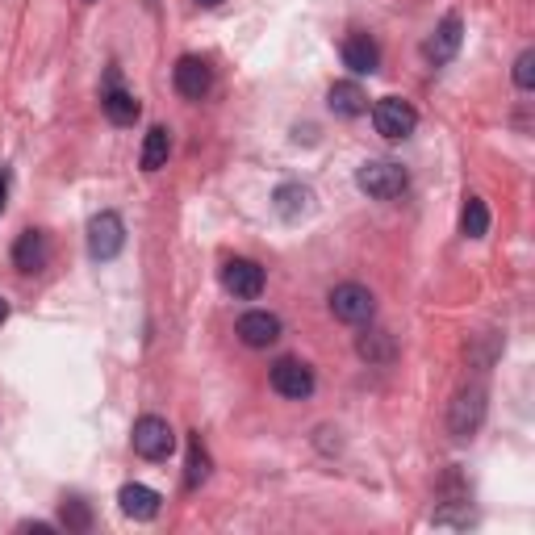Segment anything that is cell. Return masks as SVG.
<instances>
[{"mask_svg":"<svg viewBox=\"0 0 535 535\" xmlns=\"http://www.w3.org/2000/svg\"><path fill=\"white\" fill-rule=\"evenodd\" d=\"M356 184L372 201H393V197H402L410 189V176H406L402 164H393V159H368V164H360V172H356Z\"/></svg>","mask_w":535,"mask_h":535,"instance_id":"1","label":"cell"},{"mask_svg":"<svg viewBox=\"0 0 535 535\" xmlns=\"http://www.w3.org/2000/svg\"><path fill=\"white\" fill-rule=\"evenodd\" d=\"M130 444H134V452L143 456V460H168L172 448H176V435H172V427H168V418L143 414V418L134 423V431H130Z\"/></svg>","mask_w":535,"mask_h":535,"instance_id":"2","label":"cell"},{"mask_svg":"<svg viewBox=\"0 0 535 535\" xmlns=\"http://www.w3.org/2000/svg\"><path fill=\"white\" fill-rule=\"evenodd\" d=\"M372 126H377V134L389 138V143H402V138L414 134L418 113H414V105L402 101V97H381L377 105H372Z\"/></svg>","mask_w":535,"mask_h":535,"instance_id":"3","label":"cell"},{"mask_svg":"<svg viewBox=\"0 0 535 535\" xmlns=\"http://www.w3.org/2000/svg\"><path fill=\"white\" fill-rule=\"evenodd\" d=\"M481 418H485V389L481 385H464L452 398V406H448V431L456 439H469V435H477Z\"/></svg>","mask_w":535,"mask_h":535,"instance_id":"4","label":"cell"},{"mask_svg":"<svg viewBox=\"0 0 535 535\" xmlns=\"http://www.w3.org/2000/svg\"><path fill=\"white\" fill-rule=\"evenodd\" d=\"M126 247V222L113 214V209H105V214H97L88 222V255L92 260H113Z\"/></svg>","mask_w":535,"mask_h":535,"instance_id":"5","label":"cell"},{"mask_svg":"<svg viewBox=\"0 0 535 535\" xmlns=\"http://www.w3.org/2000/svg\"><path fill=\"white\" fill-rule=\"evenodd\" d=\"M331 314L339 322H347V327H360V322H368L372 314H377V301H372V293L364 285L347 281V285L331 289Z\"/></svg>","mask_w":535,"mask_h":535,"instance_id":"6","label":"cell"},{"mask_svg":"<svg viewBox=\"0 0 535 535\" xmlns=\"http://www.w3.org/2000/svg\"><path fill=\"white\" fill-rule=\"evenodd\" d=\"M272 389L281 393V398H289V402H306L310 393H314V372H310V364H301V360H293V356H281L272 364Z\"/></svg>","mask_w":535,"mask_h":535,"instance_id":"7","label":"cell"},{"mask_svg":"<svg viewBox=\"0 0 535 535\" xmlns=\"http://www.w3.org/2000/svg\"><path fill=\"white\" fill-rule=\"evenodd\" d=\"M264 285H268V276H264V268L255 264V260H226L222 264V289L230 297L255 301V297L264 293Z\"/></svg>","mask_w":535,"mask_h":535,"instance_id":"8","label":"cell"},{"mask_svg":"<svg viewBox=\"0 0 535 535\" xmlns=\"http://www.w3.org/2000/svg\"><path fill=\"white\" fill-rule=\"evenodd\" d=\"M172 80H176V92L184 101H201L205 92L214 88V67H209L201 55H180Z\"/></svg>","mask_w":535,"mask_h":535,"instance_id":"9","label":"cell"},{"mask_svg":"<svg viewBox=\"0 0 535 535\" xmlns=\"http://www.w3.org/2000/svg\"><path fill=\"white\" fill-rule=\"evenodd\" d=\"M460 42H464V21L452 13V17L439 21V26L431 30V38L423 42V59H427L431 67H444V63H452V59H456Z\"/></svg>","mask_w":535,"mask_h":535,"instance_id":"10","label":"cell"},{"mask_svg":"<svg viewBox=\"0 0 535 535\" xmlns=\"http://www.w3.org/2000/svg\"><path fill=\"white\" fill-rule=\"evenodd\" d=\"M51 264V243H46L42 230H21L13 243V268L17 272H42Z\"/></svg>","mask_w":535,"mask_h":535,"instance_id":"11","label":"cell"},{"mask_svg":"<svg viewBox=\"0 0 535 535\" xmlns=\"http://www.w3.org/2000/svg\"><path fill=\"white\" fill-rule=\"evenodd\" d=\"M118 502H122V515L134 519V523H151V519L159 515V506H164V498H159V494L151 490V485H138V481L122 485Z\"/></svg>","mask_w":535,"mask_h":535,"instance_id":"12","label":"cell"},{"mask_svg":"<svg viewBox=\"0 0 535 535\" xmlns=\"http://www.w3.org/2000/svg\"><path fill=\"white\" fill-rule=\"evenodd\" d=\"M239 339L247 347H272L276 339H281V318L268 314V310H247L239 318Z\"/></svg>","mask_w":535,"mask_h":535,"instance_id":"13","label":"cell"},{"mask_svg":"<svg viewBox=\"0 0 535 535\" xmlns=\"http://www.w3.org/2000/svg\"><path fill=\"white\" fill-rule=\"evenodd\" d=\"M343 63L352 67L356 76H372V72L381 67V46L372 42L368 34H360V30L347 34V38H343Z\"/></svg>","mask_w":535,"mask_h":535,"instance_id":"14","label":"cell"},{"mask_svg":"<svg viewBox=\"0 0 535 535\" xmlns=\"http://www.w3.org/2000/svg\"><path fill=\"white\" fill-rule=\"evenodd\" d=\"M327 105H331V113H339V118H360V113H368V92L356 80H339L327 92Z\"/></svg>","mask_w":535,"mask_h":535,"instance_id":"15","label":"cell"},{"mask_svg":"<svg viewBox=\"0 0 535 535\" xmlns=\"http://www.w3.org/2000/svg\"><path fill=\"white\" fill-rule=\"evenodd\" d=\"M101 109H105V118H109L113 126H134L138 113H143V105L134 101V92H126V88H118V84H113L105 97H101Z\"/></svg>","mask_w":535,"mask_h":535,"instance_id":"16","label":"cell"},{"mask_svg":"<svg viewBox=\"0 0 535 535\" xmlns=\"http://www.w3.org/2000/svg\"><path fill=\"white\" fill-rule=\"evenodd\" d=\"M272 209L285 222H297L310 209V189H306V184H281V189L272 193Z\"/></svg>","mask_w":535,"mask_h":535,"instance_id":"17","label":"cell"},{"mask_svg":"<svg viewBox=\"0 0 535 535\" xmlns=\"http://www.w3.org/2000/svg\"><path fill=\"white\" fill-rule=\"evenodd\" d=\"M168 151H172V138L164 126H151L147 138H143V155H138V164H143V172H159L168 164Z\"/></svg>","mask_w":535,"mask_h":535,"instance_id":"18","label":"cell"},{"mask_svg":"<svg viewBox=\"0 0 535 535\" xmlns=\"http://www.w3.org/2000/svg\"><path fill=\"white\" fill-rule=\"evenodd\" d=\"M356 352L368 364H389L393 356H398V347H393V335L389 331H364L360 343H356Z\"/></svg>","mask_w":535,"mask_h":535,"instance_id":"19","label":"cell"},{"mask_svg":"<svg viewBox=\"0 0 535 535\" xmlns=\"http://www.w3.org/2000/svg\"><path fill=\"white\" fill-rule=\"evenodd\" d=\"M460 230H464V239H485V235H490V209H485L481 197H469V201H464Z\"/></svg>","mask_w":535,"mask_h":535,"instance_id":"20","label":"cell"},{"mask_svg":"<svg viewBox=\"0 0 535 535\" xmlns=\"http://www.w3.org/2000/svg\"><path fill=\"white\" fill-rule=\"evenodd\" d=\"M205 477H209V452L201 448V439H189V469H184V485L197 490Z\"/></svg>","mask_w":535,"mask_h":535,"instance_id":"21","label":"cell"},{"mask_svg":"<svg viewBox=\"0 0 535 535\" xmlns=\"http://www.w3.org/2000/svg\"><path fill=\"white\" fill-rule=\"evenodd\" d=\"M59 523H63L67 531H88V527H92V510H88L80 498H67L63 510H59Z\"/></svg>","mask_w":535,"mask_h":535,"instance_id":"22","label":"cell"},{"mask_svg":"<svg viewBox=\"0 0 535 535\" xmlns=\"http://www.w3.org/2000/svg\"><path fill=\"white\" fill-rule=\"evenodd\" d=\"M515 88L519 92H531L535 88V51H523L515 59Z\"/></svg>","mask_w":535,"mask_h":535,"instance_id":"23","label":"cell"},{"mask_svg":"<svg viewBox=\"0 0 535 535\" xmlns=\"http://www.w3.org/2000/svg\"><path fill=\"white\" fill-rule=\"evenodd\" d=\"M17 531H38V535H51V531H55V523H21Z\"/></svg>","mask_w":535,"mask_h":535,"instance_id":"24","label":"cell"},{"mask_svg":"<svg viewBox=\"0 0 535 535\" xmlns=\"http://www.w3.org/2000/svg\"><path fill=\"white\" fill-rule=\"evenodd\" d=\"M5 318H9V301H5V297H0V322H5Z\"/></svg>","mask_w":535,"mask_h":535,"instance_id":"25","label":"cell"},{"mask_svg":"<svg viewBox=\"0 0 535 535\" xmlns=\"http://www.w3.org/2000/svg\"><path fill=\"white\" fill-rule=\"evenodd\" d=\"M197 5H205V9H218V5H222V0H197Z\"/></svg>","mask_w":535,"mask_h":535,"instance_id":"26","label":"cell"}]
</instances>
